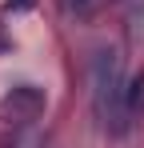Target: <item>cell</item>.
Wrapping results in <instances>:
<instances>
[{"instance_id":"6da1fadb","label":"cell","mask_w":144,"mask_h":148,"mask_svg":"<svg viewBox=\"0 0 144 148\" xmlns=\"http://www.w3.org/2000/svg\"><path fill=\"white\" fill-rule=\"evenodd\" d=\"M92 116L108 136H124L132 112H128V80L120 72V56L112 48H100L92 56Z\"/></svg>"},{"instance_id":"7a4b0ae2","label":"cell","mask_w":144,"mask_h":148,"mask_svg":"<svg viewBox=\"0 0 144 148\" xmlns=\"http://www.w3.org/2000/svg\"><path fill=\"white\" fill-rule=\"evenodd\" d=\"M44 112V92L36 84H12L4 96H0V116L12 124H28Z\"/></svg>"},{"instance_id":"5b68a950","label":"cell","mask_w":144,"mask_h":148,"mask_svg":"<svg viewBox=\"0 0 144 148\" xmlns=\"http://www.w3.org/2000/svg\"><path fill=\"white\" fill-rule=\"evenodd\" d=\"M32 4H36V0H8V8H12V12H28Z\"/></svg>"},{"instance_id":"3957f363","label":"cell","mask_w":144,"mask_h":148,"mask_svg":"<svg viewBox=\"0 0 144 148\" xmlns=\"http://www.w3.org/2000/svg\"><path fill=\"white\" fill-rule=\"evenodd\" d=\"M128 112H132V116L144 112V72H136L128 80Z\"/></svg>"},{"instance_id":"277c9868","label":"cell","mask_w":144,"mask_h":148,"mask_svg":"<svg viewBox=\"0 0 144 148\" xmlns=\"http://www.w3.org/2000/svg\"><path fill=\"white\" fill-rule=\"evenodd\" d=\"M96 8H100V0H64V12H72V16H88Z\"/></svg>"}]
</instances>
